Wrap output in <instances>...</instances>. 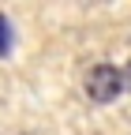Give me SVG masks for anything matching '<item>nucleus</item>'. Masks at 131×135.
<instances>
[{
  "mask_svg": "<svg viewBox=\"0 0 131 135\" xmlns=\"http://www.w3.org/2000/svg\"><path fill=\"white\" fill-rule=\"evenodd\" d=\"M120 90H124V75H120L112 64H97V68L86 71V98H90V101L109 105V101H116Z\"/></svg>",
  "mask_w": 131,
  "mask_h": 135,
  "instance_id": "f257e3e1",
  "label": "nucleus"
},
{
  "mask_svg": "<svg viewBox=\"0 0 131 135\" xmlns=\"http://www.w3.org/2000/svg\"><path fill=\"white\" fill-rule=\"evenodd\" d=\"M8 49H11V30H8V19L0 15V56L8 53Z\"/></svg>",
  "mask_w": 131,
  "mask_h": 135,
  "instance_id": "f03ea898",
  "label": "nucleus"
},
{
  "mask_svg": "<svg viewBox=\"0 0 131 135\" xmlns=\"http://www.w3.org/2000/svg\"><path fill=\"white\" fill-rule=\"evenodd\" d=\"M124 86L131 90V60H127V68H124Z\"/></svg>",
  "mask_w": 131,
  "mask_h": 135,
  "instance_id": "7ed1b4c3",
  "label": "nucleus"
}]
</instances>
